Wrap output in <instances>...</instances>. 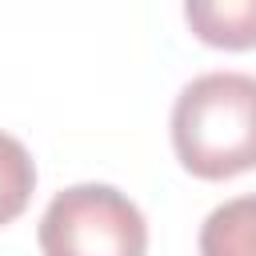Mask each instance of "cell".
Instances as JSON below:
<instances>
[{
    "label": "cell",
    "instance_id": "5",
    "mask_svg": "<svg viewBox=\"0 0 256 256\" xmlns=\"http://www.w3.org/2000/svg\"><path fill=\"white\" fill-rule=\"evenodd\" d=\"M32 188H36L32 152H28L16 136L0 132V228L12 224V220L28 208Z\"/></svg>",
    "mask_w": 256,
    "mask_h": 256
},
{
    "label": "cell",
    "instance_id": "2",
    "mask_svg": "<svg viewBox=\"0 0 256 256\" xmlns=\"http://www.w3.org/2000/svg\"><path fill=\"white\" fill-rule=\"evenodd\" d=\"M44 256H144L148 220L112 184H72L56 192L40 216Z\"/></svg>",
    "mask_w": 256,
    "mask_h": 256
},
{
    "label": "cell",
    "instance_id": "1",
    "mask_svg": "<svg viewBox=\"0 0 256 256\" xmlns=\"http://www.w3.org/2000/svg\"><path fill=\"white\" fill-rule=\"evenodd\" d=\"M176 160L200 180H228L256 168V76L204 72L172 104Z\"/></svg>",
    "mask_w": 256,
    "mask_h": 256
},
{
    "label": "cell",
    "instance_id": "4",
    "mask_svg": "<svg viewBox=\"0 0 256 256\" xmlns=\"http://www.w3.org/2000/svg\"><path fill=\"white\" fill-rule=\"evenodd\" d=\"M200 256H256V196L224 200L204 216Z\"/></svg>",
    "mask_w": 256,
    "mask_h": 256
},
{
    "label": "cell",
    "instance_id": "3",
    "mask_svg": "<svg viewBox=\"0 0 256 256\" xmlns=\"http://www.w3.org/2000/svg\"><path fill=\"white\" fill-rule=\"evenodd\" d=\"M184 20L204 44L256 48V0H188Z\"/></svg>",
    "mask_w": 256,
    "mask_h": 256
}]
</instances>
